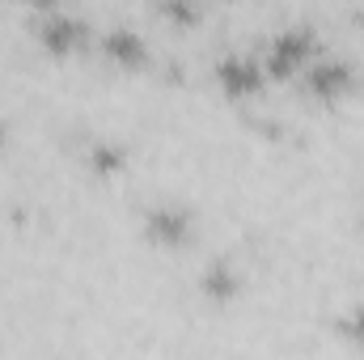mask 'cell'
Here are the masks:
<instances>
[{"instance_id":"6da1fadb","label":"cell","mask_w":364,"mask_h":360,"mask_svg":"<svg viewBox=\"0 0 364 360\" xmlns=\"http://www.w3.org/2000/svg\"><path fill=\"white\" fill-rule=\"evenodd\" d=\"M314 51V43H309V30H288V34H279L272 47V68H292V64H301L305 55Z\"/></svg>"},{"instance_id":"7a4b0ae2","label":"cell","mask_w":364,"mask_h":360,"mask_svg":"<svg viewBox=\"0 0 364 360\" xmlns=\"http://www.w3.org/2000/svg\"><path fill=\"white\" fill-rule=\"evenodd\" d=\"M220 81H225L229 93H250L255 85H259V68H255L246 55H233V60L220 64Z\"/></svg>"},{"instance_id":"3957f363","label":"cell","mask_w":364,"mask_h":360,"mask_svg":"<svg viewBox=\"0 0 364 360\" xmlns=\"http://www.w3.org/2000/svg\"><path fill=\"white\" fill-rule=\"evenodd\" d=\"M81 34H85V26L73 21V17H64V13H51V17L43 21V38H47L51 47H73Z\"/></svg>"},{"instance_id":"277c9868","label":"cell","mask_w":364,"mask_h":360,"mask_svg":"<svg viewBox=\"0 0 364 360\" xmlns=\"http://www.w3.org/2000/svg\"><path fill=\"white\" fill-rule=\"evenodd\" d=\"M149 229H153L161 242H178L182 233H186V216H182V212H153V216H149Z\"/></svg>"},{"instance_id":"5b68a950","label":"cell","mask_w":364,"mask_h":360,"mask_svg":"<svg viewBox=\"0 0 364 360\" xmlns=\"http://www.w3.org/2000/svg\"><path fill=\"white\" fill-rule=\"evenodd\" d=\"M343 81H348V68L343 64H314V73H309V85L318 93H335Z\"/></svg>"},{"instance_id":"8992f818","label":"cell","mask_w":364,"mask_h":360,"mask_svg":"<svg viewBox=\"0 0 364 360\" xmlns=\"http://www.w3.org/2000/svg\"><path fill=\"white\" fill-rule=\"evenodd\" d=\"M106 51H110V55H119V60H140V55H144V47H140V38H136L132 30H110Z\"/></svg>"},{"instance_id":"52a82bcc","label":"cell","mask_w":364,"mask_h":360,"mask_svg":"<svg viewBox=\"0 0 364 360\" xmlns=\"http://www.w3.org/2000/svg\"><path fill=\"white\" fill-rule=\"evenodd\" d=\"M203 288H208V292H216V297H229V292H233V275H229V268H208Z\"/></svg>"}]
</instances>
